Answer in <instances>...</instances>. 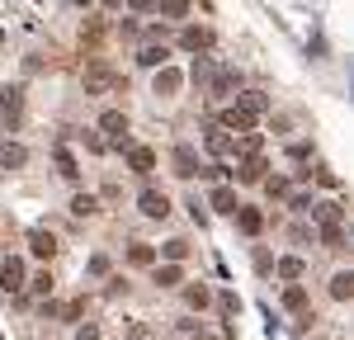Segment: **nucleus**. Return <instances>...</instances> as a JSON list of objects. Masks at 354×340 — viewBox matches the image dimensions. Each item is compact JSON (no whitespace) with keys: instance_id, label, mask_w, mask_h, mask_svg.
<instances>
[{"instance_id":"f257e3e1","label":"nucleus","mask_w":354,"mask_h":340,"mask_svg":"<svg viewBox=\"0 0 354 340\" xmlns=\"http://www.w3.org/2000/svg\"><path fill=\"white\" fill-rule=\"evenodd\" d=\"M118 85V71H113L104 57H95L90 66H85V95H104V90H113Z\"/></svg>"},{"instance_id":"f03ea898","label":"nucleus","mask_w":354,"mask_h":340,"mask_svg":"<svg viewBox=\"0 0 354 340\" xmlns=\"http://www.w3.org/2000/svg\"><path fill=\"white\" fill-rule=\"evenodd\" d=\"M0 118H5L10 128H19V118H24V90H19V85L0 90Z\"/></svg>"},{"instance_id":"7ed1b4c3","label":"nucleus","mask_w":354,"mask_h":340,"mask_svg":"<svg viewBox=\"0 0 354 340\" xmlns=\"http://www.w3.org/2000/svg\"><path fill=\"white\" fill-rule=\"evenodd\" d=\"M170 166H175V175H180V180H194V175H198V151H194V147H175Z\"/></svg>"},{"instance_id":"20e7f679","label":"nucleus","mask_w":354,"mask_h":340,"mask_svg":"<svg viewBox=\"0 0 354 340\" xmlns=\"http://www.w3.org/2000/svg\"><path fill=\"white\" fill-rule=\"evenodd\" d=\"M0 288H5V293H19V288H24V260L10 255V260L0 265Z\"/></svg>"},{"instance_id":"39448f33","label":"nucleus","mask_w":354,"mask_h":340,"mask_svg":"<svg viewBox=\"0 0 354 340\" xmlns=\"http://www.w3.org/2000/svg\"><path fill=\"white\" fill-rule=\"evenodd\" d=\"M28 251L38 255V260H53V255H57V236H53V232H43V227H33V232H28Z\"/></svg>"},{"instance_id":"423d86ee","label":"nucleus","mask_w":354,"mask_h":340,"mask_svg":"<svg viewBox=\"0 0 354 340\" xmlns=\"http://www.w3.org/2000/svg\"><path fill=\"white\" fill-rule=\"evenodd\" d=\"M250 123H255V118H250L245 109H236V104H232V109H222V118H218L222 133H250Z\"/></svg>"},{"instance_id":"0eeeda50","label":"nucleus","mask_w":354,"mask_h":340,"mask_svg":"<svg viewBox=\"0 0 354 340\" xmlns=\"http://www.w3.org/2000/svg\"><path fill=\"white\" fill-rule=\"evenodd\" d=\"M137 208H142L147 218H165V213H170V198H165L161 189H147V194L137 198Z\"/></svg>"},{"instance_id":"6e6552de","label":"nucleus","mask_w":354,"mask_h":340,"mask_svg":"<svg viewBox=\"0 0 354 340\" xmlns=\"http://www.w3.org/2000/svg\"><path fill=\"white\" fill-rule=\"evenodd\" d=\"M100 128H104V133H109V138L118 142V147H123V142H128V113L109 109V113H104V118H100Z\"/></svg>"},{"instance_id":"1a4fd4ad","label":"nucleus","mask_w":354,"mask_h":340,"mask_svg":"<svg viewBox=\"0 0 354 340\" xmlns=\"http://www.w3.org/2000/svg\"><path fill=\"white\" fill-rule=\"evenodd\" d=\"M265 156H245L241 166H236V180H241V185H260V180H265Z\"/></svg>"},{"instance_id":"9d476101","label":"nucleus","mask_w":354,"mask_h":340,"mask_svg":"<svg viewBox=\"0 0 354 340\" xmlns=\"http://www.w3.org/2000/svg\"><path fill=\"white\" fill-rule=\"evenodd\" d=\"M28 161V147L19 142H0V170H19Z\"/></svg>"},{"instance_id":"9b49d317","label":"nucleus","mask_w":354,"mask_h":340,"mask_svg":"<svg viewBox=\"0 0 354 340\" xmlns=\"http://www.w3.org/2000/svg\"><path fill=\"white\" fill-rule=\"evenodd\" d=\"M208 208H218V213H236L241 203H236V189L232 185H218L213 194H208Z\"/></svg>"},{"instance_id":"f8f14e48","label":"nucleus","mask_w":354,"mask_h":340,"mask_svg":"<svg viewBox=\"0 0 354 340\" xmlns=\"http://www.w3.org/2000/svg\"><path fill=\"white\" fill-rule=\"evenodd\" d=\"M232 218H236V227H241L245 236H255V232H260V227H265V213H260V208H236V213H232Z\"/></svg>"},{"instance_id":"ddd939ff","label":"nucleus","mask_w":354,"mask_h":340,"mask_svg":"<svg viewBox=\"0 0 354 340\" xmlns=\"http://www.w3.org/2000/svg\"><path fill=\"white\" fill-rule=\"evenodd\" d=\"M128 166H133L137 175H151V170H156V151H151V147H133V151H128Z\"/></svg>"},{"instance_id":"4468645a","label":"nucleus","mask_w":354,"mask_h":340,"mask_svg":"<svg viewBox=\"0 0 354 340\" xmlns=\"http://www.w3.org/2000/svg\"><path fill=\"white\" fill-rule=\"evenodd\" d=\"M236 85H241V76H236L232 66H218V71H213V85H208V90H213V95H232Z\"/></svg>"},{"instance_id":"2eb2a0df","label":"nucleus","mask_w":354,"mask_h":340,"mask_svg":"<svg viewBox=\"0 0 354 340\" xmlns=\"http://www.w3.org/2000/svg\"><path fill=\"white\" fill-rule=\"evenodd\" d=\"M180 48L203 53V48H213V33H208V28H185V33H180Z\"/></svg>"},{"instance_id":"dca6fc26","label":"nucleus","mask_w":354,"mask_h":340,"mask_svg":"<svg viewBox=\"0 0 354 340\" xmlns=\"http://www.w3.org/2000/svg\"><path fill=\"white\" fill-rule=\"evenodd\" d=\"M180 85H185V76H180L175 66H161V71H156V95H175Z\"/></svg>"},{"instance_id":"f3484780","label":"nucleus","mask_w":354,"mask_h":340,"mask_svg":"<svg viewBox=\"0 0 354 340\" xmlns=\"http://www.w3.org/2000/svg\"><path fill=\"white\" fill-rule=\"evenodd\" d=\"M236 109H245V113H250V118H260V113L270 109V100H265L260 90H245L241 100H236Z\"/></svg>"},{"instance_id":"a211bd4d","label":"nucleus","mask_w":354,"mask_h":340,"mask_svg":"<svg viewBox=\"0 0 354 340\" xmlns=\"http://www.w3.org/2000/svg\"><path fill=\"white\" fill-rule=\"evenodd\" d=\"M208 151H213V156H227V151H232V138H227V133H222V128H208Z\"/></svg>"},{"instance_id":"6ab92c4d","label":"nucleus","mask_w":354,"mask_h":340,"mask_svg":"<svg viewBox=\"0 0 354 340\" xmlns=\"http://www.w3.org/2000/svg\"><path fill=\"white\" fill-rule=\"evenodd\" d=\"M185 298H189V308H194V312H203L208 303H213V293H208L203 283H189V288H185Z\"/></svg>"},{"instance_id":"aec40b11","label":"nucleus","mask_w":354,"mask_h":340,"mask_svg":"<svg viewBox=\"0 0 354 340\" xmlns=\"http://www.w3.org/2000/svg\"><path fill=\"white\" fill-rule=\"evenodd\" d=\"M283 308H288V312H302V308H307V288L288 283V288H283Z\"/></svg>"},{"instance_id":"412c9836","label":"nucleus","mask_w":354,"mask_h":340,"mask_svg":"<svg viewBox=\"0 0 354 340\" xmlns=\"http://www.w3.org/2000/svg\"><path fill=\"white\" fill-rule=\"evenodd\" d=\"M71 213H76V218H90V213H100V198H95V194H76V198H71Z\"/></svg>"},{"instance_id":"4be33fe9","label":"nucleus","mask_w":354,"mask_h":340,"mask_svg":"<svg viewBox=\"0 0 354 340\" xmlns=\"http://www.w3.org/2000/svg\"><path fill=\"white\" fill-rule=\"evenodd\" d=\"M180 279H185V270H180V265H156V283H161V288H175Z\"/></svg>"},{"instance_id":"5701e85b","label":"nucleus","mask_w":354,"mask_h":340,"mask_svg":"<svg viewBox=\"0 0 354 340\" xmlns=\"http://www.w3.org/2000/svg\"><path fill=\"white\" fill-rule=\"evenodd\" d=\"M330 298H340V303L354 298V274H335V279H330Z\"/></svg>"},{"instance_id":"b1692460","label":"nucleus","mask_w":354,"mask_h":340,"mask_svg":"<svg viewBox=\"0 0 354 340\" xmlns=\"http://www.w3.org/2000/svg\"><path fill=\"white\" fill-rule=\"evenodd\" d=\"M156 10H161L165 19H185L189 15V0H156Z\"/></svg>"},{"instance_id":"393cba45","label":"nucleus","mask_w":354,"mask_h":340,"mask_svg":"<svg viewBox=\"0 0 354 340\" xmlns=\"http://www.w3.org/2000/svg\"><path fill=\"white\" fill-rule=\"evenodd\" d=\"M161 255H165V265H180V260L189 255V241H165Z\"/></svg>"},{"instance_id":"a878e982","label":"nucleus","mask_w":354,"mask_h":340,"mask_svg":"<svg viewBox=\"0 0 354 340\" xmlns=\"http://www.w3.org/2000/svg\"><path fill=\"white\" fill-rule=\"evenodd\" d=\"M317 223L322 227H340V203H317Z\"/></svg>"},{"instance_id":"bb28decb","label":"nucleus","mask_w":354,"mask_h":340,"mask_svg":"<svg viewBox=\"0 0 354 340\" xmlns=\"http://www.w3.org/2000/svg\"><path fill=\"white\" fill-rule=\"evenodd\" d=\"M57 170H62L66 180H76V175H81V170H76V156H71L66 147H57Z\"/></svg>"},{"instance_id":"cd10ccee","label":"nucleus","mask_w":354,"mask_h":340,"mask_svg":"<svg viewBox=\"0 0 354 340\" xmlns=\"http://www.w3.org/2000/svg\"><path fill=\"white\" fill-rule=\"evenodd\" d=\"M165 48H142V53H137V62H142V66H165Z\"/></svg>"},{"instance_id":"c85d7f7f","label":"nucleus","mask_w":354,"mask_h":340,"mask_svg":"<svg viewBox=\"0 0 354 340\" xmlns=\"http://www.w3.org/2000/svg\"><path fill=\"white\" fill-rule=\"evenodd\" d=\"M260 185H265V189H270L274 198H288V194H293V185H288L283 175H274V180H260Z\"/></svg>"},{"instance_id":"c756f323","label":"nucleus","mask_w":354,"mask_h":340,"mask_svg":"<svg viewBox=\"0 0 354 340\" xmlns=\"http://www.w3.org/2000/svg\"><path fill=\"white\" fill-rule=\"evenodd\" d=\"M279 274H283V279H298V274H302V260H298V255H283V260H279Z\"/></svg>"},{"instance_id":"7c9ffc66","label":"nucleus","mask_w":354,"mask_h":340,"mask_svg":"<svg viewBox=\"0 0 354 340\" xmlns=\"http://www.w3.org/2000/svg\"><path fill=\"white\" fill-rule=\"evenodd\" d=\"M322 246H345V227H322Z\"/></svg>"},{"instance_id":"2f4dec72","label":"nucleus","mask_w":354,"mask_h":340,"mask_svg":"<svg viewBox=\"0 0 354 340\" xmlns=\"http://www.w3.org/2000/svg\"><path fill=\"white\" fill-rule=\"evenodd\" d=\"M128 260H133V265H151V260H156V251H151V246H133V251H128Z\"/></svg>"},{"instance_id":"473e14b6","label":"nucleus","mask_w":354,"mask_h":340,"mask_svg":"<svg viewBox=\"0 0 354 340\" xmlns=\"http://www.w3.org/2000/svg\"><path fill=\"white\" fill-rule=\"evenodd\" d=\"M260 147H265V142H260V133H245V138H241V151H245V156H260Z\"/></svg>"},{"instance_id":"72a5a7b5","label":"nucleus","mask_w":354,"mask_h":340,"mask_svg":"<svg viewBox=\"0 0 354 340\" xmlns=\"http://www.w3.org/2000/svg\"><path fill=\"white\" fill-rule=\"evenodd\" d=\"M28 288H33L38 298H43V293H53V274H33V283H28Z\"/></svg>"},{"instance_id":"f704fd0d","label":"nucleus","mask_w":354,"mask_h":340,"mask_svg":"<svg viewBox=\"0 0 354 340\" xmlns=\"http://www.w3.org/2000/svg\"><path fill=\"white\" fill-rule=\"evenodd\" d=\"M81 312H85V303H81V298H76V303H66V308H62V317H66V321H76Z\"/></svg>"},{"instance_id":"c9c22d12","label":"nucleus","mask_w":354,"mask_h":340,"mask_svg":"<svg viewBox=\"0 0 354 340\" xmlns=\"http://www.w3.org/2000/svg\"><path fill=\"white\" fill-rule=\"evenodd\" d=\"M90 274H109V255H95L90 260Z\"/></svg>"},{"instance_id":"e433bc0d","label":"nucleus","mask_w":354,"mask_h":340,"mask_svg":"<svg viewBox=\"0 0 354 340\" xmlns=\"http://www.w3.org/2000/svg\"><path fill=\"white\" fill-rule=\"evenodd\" d=\"M218 308L227 312V317H232V312H236V293H222V298H218Z\"/></svg>"},{"instance_id":"4c0bfd02","label":"nucleus","mask_w":354,"mask_h":340,"mask_svg":"<svg viewBox=\"0 0 354 340\" xmlns=\"http://www.w3.org/2000/svg\"><path fill=\"white\" fill-rule=\"evenodd\" d=\"M76 340H100V331H95V326H81V331H76Z\"/></svg>"},{"instance_id":"58836bf2","label":"nucleus","mask_w":354,"mask_h":340,"mask_svg":"<svg viewBox=\"0 0 354 340\" xmlns=\"http://www.w3.org/2000/svg\"><path fill=\"white\" fill-rule=\"evenodd\" d=\"M128 5H133V10H151L156 0H128Z\"/></svg>"},{"instance_id":"ea45409f","label":"nucleus","mask_w":354,"mask_h":340,"mask_svg":"<svg viewBox=\"0 0 354 340\" xmlns=\"http://www.w3.org/2000/svg\"><path fill=\"white\" fill-rule=\"evenodd\" d=\"M104 5H123V0H104Z\"/></svg>"},{"instance_id":"a19ab883","label":"nucleus","mask_w":354,"mask_h":340,"mask_svg":"<svg viewBox=\"0 0 354 340\" xmlns=\"http://www.w3.org/2000/svg\"><path fill=\"white\" fill-rule=\"evenodd\" d=\"M71 5H90V0H71Z\"/></svg>"},{"instance_id":"79ce46f5","label":"nucleus","mask_w":354,"mask_h":340,"mask_svg":"<svg viewBox=\"0 0 354 340\" xmlns=\"http://www.w3.org/2000/svg\"><path fill=\"white\" fill-rule=\"evenodd\" d=\"M198 340H218V336H198Z\"/></svg>"}]
</instances>
